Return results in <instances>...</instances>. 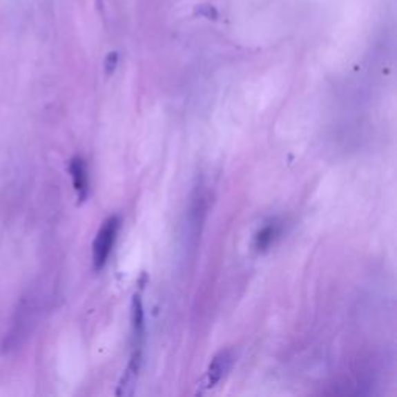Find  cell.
Returning a JSON list of instances; mask_svg holds the SVG:
<instances>
[{
    "instance_id": "cell-1",
    "label": "cell",
    "mask_w": 397,
    "mask_h": 397,
    "mask_svg": "<svg viewBox=\"0 0 397 397\" xmlns=\"http://www.w3.org/2000/svg\"><path fill=\"white\" fill-rule=\"evenodd\" d=\"M119 229V219L112 216L106 220L97 233L95 241H93V266L97 270H101L106 266L107 258H109L113 242H115L117 233Z\"/></svg>"
},
{
    "instance_id": "cell-4",
    "label": "cell",
    "mask_w": 397,
    "mask_h": 397,
    "mask_svg": "<svg viewBox=\"0 0 397 397\" xmlns=\"http://www.w3.org/2000/svg\"><path fill=\"white\" fill-rule=\"evenodd\" d=\"M140 363H142V354H140V351H137V352H134V356H132L130 362H129V367H128V369H126L122 382H119V388L117 391V396L132 394V389H134V385H135L137 377H138V371H140Z\"/></svg>"
},
{
    "instance_id": "cell-7",
    "label": "cell",
    "mask_w": 397,
    "mask_h": 397,
    "mask_svg": "<svg viewBox=\"0 0 397 397\" xmlns=\"http://www.w3.org/2000/svg\"><path fill=\"white\" fill-rule=\"evenodd\" d=\"M196 12L206 19H213V21L214 19H217V11L214 10V6L211 5H199L196 8Z\"/></svg>"
},
{
    "instance_id": "cell-3",
    "label": "cell",
    "mask_w": 397,
    "mask_h": 397,
    "mask_svg": "<svg viewBox=\"0 0 397 397\" xmlns=\"http://www.w3.org/2000/svg\"><path fill=\"white\" fill-rule=\"evenodd\" d=\"M68 173L72 175L73 188L77 191L79 202H83L89 196V174H87L86 162L81 157H75L68 166Z\"/></svg>"
},
{
    "instance_id": "cell-8",
    "label": "cell",
    "mask_w": 397,
    "mask_h": 397,
    "mask_svg": "<svg viewBox=\"0 0 397 397\" xmlns=\"http://www.w3.org/2000/svg\"><path fill=\"white\" fill-rule=\"evenodd\" d=\"M117 62H118V55L115 52L107 55V58H106V73L107 75H110L113 70H115Z\"/></svg>"
},
{
    "instance_id": "cell-5",
    "label": "cell",
    "mask_w": 397,
    "mask_h": 397,
    "mask_svg": "<svg viewBox=\"0 0 397 397\" xmlns=\"http://www.w3.org/2000/svg\"><path fill=\"white\" fill-rule=\"evenodd\" d=\"M132 321H134V329L135 333L142 336L143 332V306H142V300L138 295L134 297V301H132Z\"/></svg>"
},
{
    "instance_id": "cell-2",
    "label": "cell",
    "mask_w": 397,
    "mask_h": 397,
    "mask_svg": "<svg viewBox=\"0 0 397 397\" xmlns=\"http://www.w3.org/2000/svg\"><path fill=\"white\" fill-rule=\"evenodd\" d=\"M233 363V356L230 351H222L213 358V362L208 367V371L205 374V379L202 382V387L205 389L213 388L216 383L220 382V379L229 373Z\"/></svg>"
},
{
    "instance_id": "cell-6",
    "label": "cell",
    "mask_w": 397,
    "mask_h": 397,
    "mask_svg": "<svg viewBox=\"0 0 397 397\" xmlns=\"http://www.w3.org/2000/svg\"><path fill=\"white\" fill-rule=\"evenodd\" d=\"M273 238H275V226L269 225V226H266V229H262L256 236V242H255L256 249L260 251H264L270 244L273 242Z\"/></svg>"
}]
</instances>
